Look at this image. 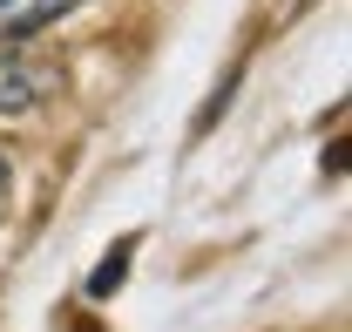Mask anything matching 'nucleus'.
<instances>
[{"instance_id":"obj_2","label":"nucleus","mask_w":352,"mask_h":332,"mask_svg":"<svg viewBox=\"0 0 352 332\" xmlns=\"http://www.w3.org/2000/svg\"><path fill=\"white\" fill-rule=\"evenodd\" d=\"M68 7H82V0H0V48L28 41V34H41V28H54Z\"/></svg>"},{"instance_id":"obj_3","label":"nucleus","mask_w":352,"mask_h":332,"mask_svg":"<svg viewBox=\"0 0 352 332\" xmlns=\"http://www.w3.org/2000/svg\"><path fill=\"white\" fill-rule=\"evenodd\" d=\"M0 210H7V156H0Z\"/></svg>"},{"instance_id":"obj_1","label":"nucleus","mask_w":352,"mask_h":332,"mask_svg":"<svg viewBox=\"0 0 352 332\" xmlns=\"http://www.w3.org/2000/svg\"><path fill=\"white\" fill-rule=\"evenodd\" d=\"M41 95H54V68H34L14 48H0V116H28Z\"/></svg>"}]
</instances>
